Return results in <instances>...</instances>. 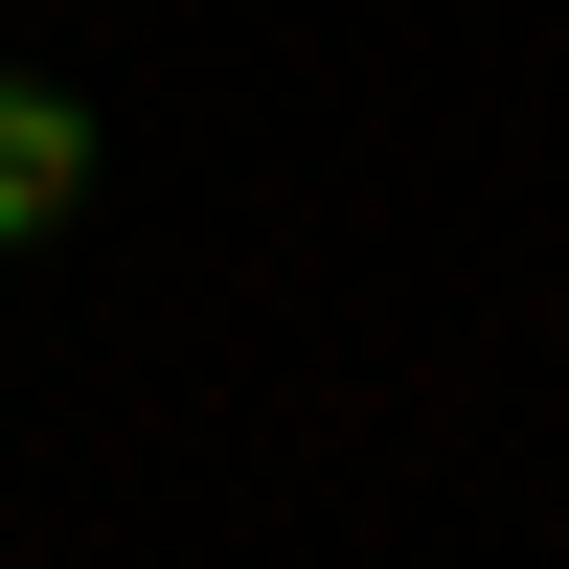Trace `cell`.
Returning a JSON list of instances; mask_svg holds the SVG:
<instances>
[{
  "mask_svg": "<svg viewBox=\"0 0 569 569\" xmlns=\"http://www.w3.org/2000/svg\"><path fill=\"white\" fill-rule=\"evenodd\" d=\"M69 206H91V114H69L46 69H0V251H46Z\"/></svg>",
  "mask_w": 569,
  "mask_h": 569,
  "instance_id": "cell-1",
  "label": "cell"
}]
</instances>
